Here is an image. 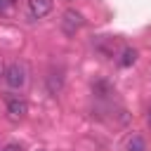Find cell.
Wrapping results in <instances>:
<instances>
[{
  "label": "cell",
  "mask_w": 151,
  "mask_h": 151,
  "mask_svg": "<svg viewBox=\"0 0 151 151\" xmlns=\"http://www.w3.org/2000/svg\"><path fill=\"white\" fill-rule=\"evenodd\" d=\"M2 76H5V83H7L12 90L24 87L26 80H28V71H26V66H24L21 61H12V64L2 71Z\"/></svg>",
  "instance_id": "cell-1"
},
{
  "label": "cell",
  "mask_w": 151,
  "mask_h": 151,
  "mask_svg": "<svg viewBox=\"0 0 151 151\" xmlns=\"http://www.w3.org/2000/svg\"><path fill=\"white\" fill-rule=\"evenodd\" d=\"M83 24H85V19L78 9H66L64 17H61V31L66 35H76V31H80Z\"/></svg>",
  "instance_id": "cell-2"
},
{
  "label": "cell",
  "mask_w": 151,
  "mask_h": 151,
  "mask_svg": "<svg viewBox=\"0 0 151 151\" xmlns=\"http://www.w3.org/2000/svg\"><path fill=\"white\" fill-rule=\"evenodd\" d=\"M26 113H28V104H26V99H21V97H12V99H7V116H9L12 120H21V118H26Z\"/></svg>",
  "instance_id": "cell-3"
},
{
  "label": "cell",
  "mask_w": 151,
  "mask_h": 151,
  "mask_svg": "<svg viewBox=\"0 0 151 151\" xmlns=\"http://www.w3.org/2000/svg\"><path fill=\"white\" fill-rule=\"evenodd\" d=\"M54 0H28V17L31 19H42L52 12Z\"/></svg>",
  "instance_id": "cell-4"
},
{
  "label": "cell",
  "mask_w": 151,
  "mask_h": 151,
  "mask_svg": "<svg viewBox=\"0 0 151 151\" xmlns=\"http://www.w3.org/2000/svg\"><path fill=\"white\" fill-rule=\"evenodd\" d=\"M61 85H64V76H61V71L59 73H50L47 76V90H50V94H59L61 92Z\"/></svg>",
  "instance_id": "cell-5"
},
{
  "label": "cell",
  "mask_w": 151,
  "mask_h": 151,
  "mask_svg": "<svg viewBox=\"0 0 151 151\" xmlns=\"http://www.w3.org/2000/svg\"><path fill=\"white\" fill-rule=\"evenodd\" d=\"M134 61H137V50H134V47H123L118 64H120V66H132Z\"/></svg>",
  "instance_id": "cell-6"
},
{
  "label": "cell",
  "mask_w": 151,
  "mask_h": 151,
  "mask_svg": "<svg viewBox=\"0 0 151 151\" xmlns=\"http://www.w3.org/2000/svg\"><path fill=\"white\" fill-rule=\"evenodd\" d=\"M125 151H146V144H144V139L139 134H132L127 139V144H125Z\"/></svg>",
  "instance_id": "cell-7"
},
{
  "label": "cell",
  "mask_w": 151,
  "mask_h": 151,
  "mask_svg": "<svg viewBox=\"0 0 151 151\" xmlns=\"http://www.w3.org/2000/svg\"><path fill=\"white\" fill-rule=\"evenodd\" d=\"M2 151H24V149H21L19 144H7V146H5Z\"/></svg>",
  "instance_id": "cell-8"
},
{
  "label": "cell",
  "mask_w": 151,
  "mask_h": 151,
  "mask_svg": "<svg viewBox=\"0 0 151 151\" xmlns=\"http://www.w3.org/2000/svg\"><path fill=\"white\" fill-rule=\"evenodd\" d=\"M9 2H12V0H0V14H2V12L9 7Z\"/></svg>",
  "instance_id": "cell-9"
},
{
  "label": "cell",
  "mask_w": 151,
  "mask_h": 151,
  "mask_svg": "<svg viewBox=\"0 0 151 151\" xmlns=\"http://www.w3.org/2000/svg\"><path fill=\"white\" fill-rule=\"evenodd\" d=\"M149 123H151V109H149Z\"/></svg>",
  "instance_id": "cell-10"
},
{
  "label": "cell",
  "mask_w": 151,
  "mask_h": 151,
  "mask_svg": "<svg viewBox=\"0 0 151 151\" xmlns=\"http://www.w3.org/2000/svg\"><path fill=\"white\" fill-rule=\"evenodd\" d=\"M38 151H45V149H38Z\"/></svg>",
  "instance_id": "cell-11"
}]
</instances>
